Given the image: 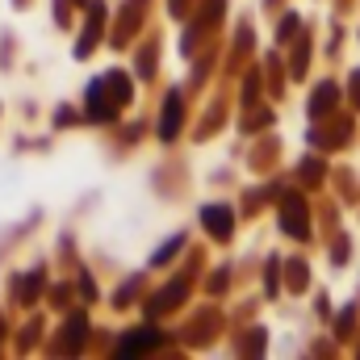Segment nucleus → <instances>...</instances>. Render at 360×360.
I'll use <instances>...</instances> for the list:
<instances>
[{
  "instance_id": "1",
  "label": "nucleus",
  "mask_w": 360,
  "mask_h": 360,
  "mask_svg": "<svg viewBox=\"0 0 360 360\" xmlns=\"http://www.w3.org/2000/svg\"><path fill=\"white\" fill-rule=\"evenodd\" d=\"M151 344H160V335H155V331H139V335H126V340L117 344V356H134L139 348H151Z\"/></svg>"
},
{
  "instance_id": "2",
  "label": "nucleus",
  "mask_w": 360,
  "mask_h": 360,
  "mask_svg": "<svg viewBox=\"0 0 360 360\" xmlns=\"http://www.w3.org/2000/svg\"><path fill=\"white\" fill-rule=\"evenodd\" d=\"M201 218H205V226H210V231H214V235H218V239H226V235H231V214H226V210H222V205H218V210H214V205H210V210H205V214H201Z\"/></svg>"
},
{
  "instance_id": "3",
  "label": "nucleus",
  "mask_w": 360,
  "mask_h": 360,
  "mask_svg": "<svg viewBox=\"0 0 360 360\" xmlns=\"http://www.w3.org/2000/svg\"><path fill=\"white\" fill-rule=\"evenodd\" d=\"M306 218H302V201H289V214H285V231L293 235V239H302L306 235V226H302Z\"/></svg>"
},
{
  "instance_id": "4",
  "label": "nucleus",
  "mask_w": 360,
  "mask_h": 360,
  "mask_svg": "<svg viewBox=\"0 0 360 360\" xmlns=\"http://www.w3.org/2000/svg\"><path fill=\"white\" fill-rule=\"evenodd\" d=\"M176 109H180V96L172 92V96H168V105H164V126H160V134H164V139H172V134H176Z\"/></svg>"
},
{
  "instance_id": "5",
  "label": "nucleus",
  "mask_w": 360,
  "mask_h": 360,
  "mask_svg": "<svg viewBox=\"0 0 360 360\" xmlns=\"http://www.w3.org/2000/svg\"><path fill=\"white\" fill-rule=\"evenodd\" d=\"M180 243H184V239H180V235H176V239H168V243H164V248H160V252H155V264H164V260H172V252H176Z\"/></svg>"
}]
</instances>
